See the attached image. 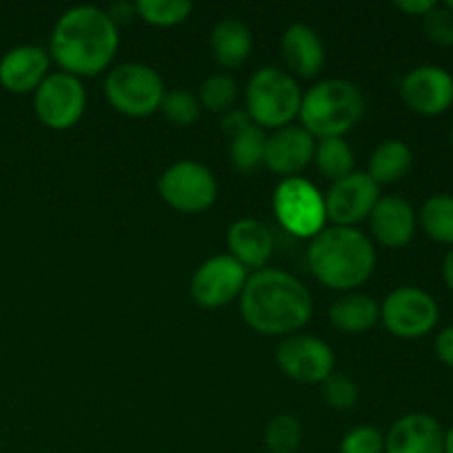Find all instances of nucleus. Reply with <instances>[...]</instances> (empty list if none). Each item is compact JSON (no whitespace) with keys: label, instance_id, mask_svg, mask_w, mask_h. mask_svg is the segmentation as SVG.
Instances as JSON below:
<instances>
[{"label":"nucleus","instance_id":"obj_7","mask_svg":"<svg viewBox=\"0 0 453 453\" xmlns=\"http://www.w3.org/2000/svg\"><path fill=\"white\" fill-rule=\"evenodd\" d=\"M273 211L279 224L290 234L314 239L326 228V199L312 181L303 177H286L273 195Z\"/></svg>","mask_w":453,"mask_h":453},{"label":"nucleus","instance_id":"obj_25","mask_svg":"<svg viewBox=\"0 0 453 453\" xmlns=\"http://www.w3.org/2000/svg\"><path fill=\"white\" fill-rule=\"evenodd\" d=\"M314 164L319 173L327 180H343L345 175L354 173V150L345 142V137H326L314 146Z\"/></svg>","mask_w":453,"mask_h":453},{"label":"nucleus","instance_id":"obj_35","mask_svg":"<svg viewBox=\"0 0 453 453\" xmlns=\"http://www.w3.org/2000/svg\"><path fill=\"white\" fill-rule=\"evenodd\" d=\"M250 124L255 122H252L250 115H248L246 111L230 109L228 113H224V118H221V131H224L228 137H233L237 135L239 131H243L246 127H250Z\"/></svg>","mask_w":453,"mask_h":453},{"label":"nucleus","instance_id":"obj_12","mask_svg":"<svg viewBox=\"0 0 453 453\" xmlns=\"http://www.w3.org/2000/svg\"><path fill=\"white\" fill-rule=\"evenodd\" d=\"M248 270L230 255H215L203 261L190 279V295L208 310L224 308L242 296Z\"/></svg>","mask_w":453,"mask_h":453},{"label":"nucleus","instance_id":"obj_40","mask_svg":"<svg viewBox=\"0 0 453 453\" xmlns=\"http://www.w3.org/2000/svg\"><path fill=\"white\" fill-rule=\"evenodd\" d=\"M449 146H451V153H453V124H451V131H449Z\"/></svg>","mask_w":453,"mask_h":453},{"label":"nucleus","instance_id":"obj_1","mask_svg":"<svg viewBox=\"0 0 453 453\" xmlns=\"http://www.w3.org/2000/svg\"><path fill=\"white\" fill-rule=\"evenodd\" d=\"M239 310L250 330L265 336H290L310 321L314 301L308 288L290 273L264 268L248 274Z\"/></svg>","mask_w":453,"mask_h":453},{"label":"nucleus","instance_id":"obj_14","mask_svg":"<svg viewBox=\"0 0 453 453\" xmlns=\"http://www.w3.org/2000/svg\"><path fill=\"white\" fill-rule=\"evenodd\" d=\"M401 97L414 113L436 118L453 106V75L445 66L420 65L401 80Z\"/></svg>","mask_w":453,"mask_h":453},{"label":"nucleus","instance_id":"obj_6","mask_svg":"<svg viewBox=\"0 0 453 453\" xmlns=\"http://www.w3.org/2000/svg\"><path fill=\"white\" fill-rule=\"evenodd\" d=\"M109 104L128 118H146L159 111L164 100V80L153 66L142 62H122L104 80Z\"/></svg>","mask_w":453,"mask_h":453},{"label":"nucleus","instance_id":"obj_23","mask_svg":"<svg viewBox=\"0 0 453 453\" xmlns=\"http://www.w3.org/2000/svg\"><path fill=\"white\" fill-rule=\"evenodd\" d=\"M414 164V153L403 140H388L374 149L370 157V171L367 175L379 186L396 184L405 180L407 173Z\"/></svg>","mask_w":453,"mask_h":453},{"label":"nucleus","instance_id":"obj_32","mask_svg":"<svg viewBox=\"0 0 453 453\" xmlns=\"http://www.w3.org/2000/svg\"><path fill=\"white\" fill-rule=\"evenodd\" d=\"M385 436L380 429L372 425H361V427L349 429L341 441L339 453H383Z\"/></svg>","mask_w":453,"mask_h":453},{"label":"nucleus","instance_id":"obj_30","mask_svg":"<svg viewBox=\"0 0 453 453\" xmlns=\"http://www.w3.org/2000/svg\"><path fill=\"white\" fill-rule=\"evenodd\" d=\"M159 111L168 122L177 124V127H193L202 115V104H199L197 96L186 88H173V91L164 93Z\"/></svg>","mask_w":453,"mask_h":453},{"label":"nucleus","instance_id":"obj_9","mask_svg":"<svg viewBox=\"0 0 453 453\" xmlns=\"http://www.w3.org/2000/svg\"><path fill=\"white\" fill-rule=\"evenodd\" d=\"M157 193L175 211L197 215L215 203L219 186L211 168L193 159H181L162 173Z\"/></svg>","mask_w":453,"mask_h":453},{"label":"nucleus","instance_id":"obj_17","mask_svg":"<svg viewBox=\"0 0 453 453\" xmlns=\"http://www.w3.org/2000/svg\"><path fill=\"white\" fill-rule=\"evenodd\" d=\"M383 453H445V427L429 414H405L389 427Z\"/></svg>","mask_w":453,"mask_h":453},{"label":"nucleus","instance_id":"obj_28","mask_svg":"<svg viewBox=\"0 0 453 453\" xmlns=\"http://www.w3.org/2000/svg\"><path fill=\"white\" fill-rule=\"evenodd\" d=\"M193 3L188 0H137L135 13L153 27L181 25L193 13Z\"/></svg>","mask_w":453,"mask_h":453},{"label":"nucleus","instance_id":"obj_37","mask_svg":"<svg viewBox=\"0 0 453 453\" xmlns=\"http://www.w3.org/2000/svg\"><path fill=\"white\" fill-rule=\"evenodd\" d=\"M109 18L115 22V25H128V22L133 20V18L137 16L135 13V3H119V4H113V7L109 9Z\"/></svg>","mask_w":453,"mask_h":453},{"label":"nucleus","instance_id":"obj_16","mask_svg":"<svg viewBox=\"0 0 453 453\" xmlns=\"http://www.w3.org/2000/svg\"><path fill=\"white\" fill-rule=\"evenodd\" d=\"M370 219V233L380 246L385 248H405L414 239L418 228V215L414 206L401 195H385L376 202L374 211L367 217Z\"/></svg>","mask_w":453,"mask_h":453},{"label":"nucleus","instance_id":"obj_24","mask_svg":"<svg viewBox=\"0 0 453 453\" xmlns=\"http://www.w3.org/2000/svg\"><path fill=\"white\" fill-rule=\"evenodd\" d=\"M416 215H418L420 228L429 239L453 248V195H432L425 199Z\"/></svg>","mask_w":453,"mask_h":453},{"label":"nucleus","instance_id":"obj_29","mask_svg":"<svg viewBox=\"0 0 453 453\" xmlns=\"http://www.w3.org/2000/svg\"><path fill=\"white\" fill-rule=\"evenodd\" d=\"M239 96L237 82L228 73H215L206 78L199 87V104L202 109L212 111V113H228L234 106Z\"/></svg>","mask_w":453,"mask_h":453},{"label":"nucleus","instance_id":"obj_2","mask_svg":"<svg viewBox=\"0 0 453 453\" xmlns=\"http://www.w3.org/2000/svg\"><path fill=\"white\" fill-rule=\"evenodd\" d=\"M118 49V25L104 9L88 4L62 13L49 38V58L75 78H93L109 69Z\"/></svg>","mask_w":453,"mask_h":453},{"label":"nucleus","instance_id":"obj_38","mask_svg":"<svg viewBox=\"0 0 453 453\" xmlns=\"http://www.w3.org/2000/svg\"><path fill=\"white\" fill-rule=\"evenodd\" d=\"M442 281L453 292V248L447 250L445 259H442Z\"/></svg>","mask_w":453,"mask_h":453},{"label":"nucleus","instance_id":"obj_27","mask_svg":"<svg viewBox=\"0 0 453 453\" xmlns=\"http://www.w3.org/2000/svg\"><path fill=\"white\" fill-rule=\"evenodd\" d=\"M264 441L268 453H296L303 441L301 420L292 414H279L270 418L264 429Z\"/></svg>","mask_w":453,"mask_h":453},{"label":"nucleus","instance_id":"obj_21","mask_svg":"<svg viewBox=\"0 0 453 453\" xmlns=\"http://www.w3.org/2000/svg\"><path fill=\"white\" fill-rule=\"evenodd\" d=\"M211 49L217 65L224 69H237L252 53L250 27L239 18H224L212 27Z\"/></svg>","mask_w":453,"mask_h":453},{"label":"nucleus","instance_id":"obj_39","mask_svg":"<svg viewBox=\"0 0 453 453\" xmlns=\"http://www.w3.org/2000/svg\"><path fill=\"white\" fill-rule=\"evenodd\" d=\"M445 453H453V425L445 432Z\"/></svg>","mask_w":453,"mask_h":453},{"label":"nucleus","instance_id":"obj_8","mask_svg":"<svg viewBox=\"0 0 453 453\" xmlns=\"http://www.w3.org/2000/svg\"><path fill=\"white\" fill-rule=\"evenodd\" d=\"M441 319V308L427 290L416 286H403L389 292L380 303V321L389 334L403 341H416L427 336Z\"/></svg>","mask_w":453,"mask_h":453},{"label":"nucleus","instance_id":"obj_18","mask_svg":"<svg viewBox=\"0 0 453 453\" xmlns=\"http://www.w3.org/2000/svg\"><path fill=\"white\" fill-rule=\"evenodd\" d=\"M47 75L49 53L38 44H18L0 58V87L9 93H34Z\"/></svg>","mask_w":453,"mask_h":453},{"label":"nucleus","instance_id":"obj_31","mask_svg":"<svg viewBox=\"0 0 453 453\" xmlns=\"http://www.w3.org/2000/svg\"><path fill=\"white\" fill-rule=\"evenodd\" d=\"M321 385H323V398H326V403L339 411L352 410V407H357L358 398H361L358 385L354 383L349 376L339 374V372H332Z\"/></svg>","mask_w":453,"mask_h":453},{"label":"nucleus","instance_id":"obj_13","mask_svg":"<svg viewBox=\"0 0 453 453\" xmlns=\"http://www.w3.org/2000/svg\"><path fill=\"white\" fill-rule=\"evenodd\" d=\"M323 199H326V215L332 224L354 228L372 215L376 202L380 199V186L367 173L354 171L343 180L332 181Z\"/></svg>","mask_w":453,"mask_h":453},{"label":"nucleus","instance_id":"obj_34","mask_svg":"<svg viewBox=\"0 0 453 453\" xmlns=\"http://www.w3.org/2000/svg\"><path fill=\"white\" fill-rule=\"evenodd\" d=\"M434 352H436L438 361H441L442 365L451 367L453 370V326L438 332L436 341H434Z\"/></svg>","mask_w":453,"mask_h":453},{"label":"nucleus","instance_id":"obj_20","mask_svg":"<svg viewBox=\"0 0 453 453\" xmlns=\"http://www.w3.org/2000/svg\"><path fill=\"white\" fill-rule=\"evenodd\" d=\"M230 257L250 270H264L273 259L274 237L259 219H239L228 230Z\"/></svg>","mask_w":453,"mask_h":453},{"label":"nucleus","instance_id":"obj_36","mask_svg":"<svg viewBox=\"0 0 453 453\" xmlns=\"http://www.w3.org/2000/svg\"><path fill=\"white\" fill-rule=\"evenodd\" d=\"M436 4L438 3H434V0H396L394 7H396L398 12L407 13V16L425 18L434 7H436Z\"/></svg>","mask_w":453,"mask_h":453},{"label":"nucleus","instance_id":"obj_26","mask_svg":"<svg viewBox=\"0 0 453 453\" xmlns=\"http://www.w3.org/2000/svg\"><path fill=\"white\" fill-rule=\"evenodd\" d=\"M265 133L264 128L250 124L237 135L230 137V159L233 166L239 173H252L257 166L264 164V150H265Z\"/></svg>","mask_w":453,"mask_h":453},{"label":"nucleus","instance_id":"obj_19","mask_svg":"<svg viewBox=\"0 0 453 453\" xmlns=\"http://www.w3.org/2000/svg\"><path fill=\"white\" fill-rule=\"evenodd\" d=\"M281 56L295 78H314L326 65V47L317 31L308 25H290L281 35Z\"/></svg>","mask_w":453,"mask_h":453},{"label":"nucleus","instance_id":"obj_22","mask_svg":"<svg viewBox=\"0 0 453 453\" xmlns=\"http://www.w3.org/2000/svg\"><path fill=\"white\" fill-rule=\"evenodd\" d=\"M330 323L343 334H363L372 330L380 321V305L370 295H349L339 296L327 310Z\"/></svg>","mask_w":453,"mask_h":453},{"label":"nucleus","instance_id":"obj_33","mask_svg":"<svg viewBox=\"0 0 453 453\" xmlns=\"http://www.w3.org/2000/svg\"><path fill=\"white\" fill-rule=\"evenodd\" d=\"M423 20V34L438 47H453V13L445 4H436Z\"/></svg>","mask_w":453,"mask_h":453},{"label":"nucleus","instance_id":"obj_11","mask_svg":"<svg viewBox=\"0 0 453 453\" xmlns=\"http://www.w3.org/2000/svg\"><path fill=\"white\" fill-rule=\"evenodd\" d=\"M277 365L288 379L296 383H323L334 372V352L323 339L312 334L283 336L277 345Z\"/></svg>","mask_w":453,"mask_h":453},{"label":"nucleus","instance_id":"obj_4","mask_svg":"<svg viewBox=\"0 0 453 453\" xmlns=\"http://www.w3.org/2000/svg\"><path fill=\"white\" fill-rule=\"evenodd\" d=\"M365 113L363 91L349 80H321L301 97V127L317 140L343 137Z\"/></svg>","mask_w":453,"mask_h":453},{"label":"nucleus","instance_id":"obj_41","mask_svg":"<svg viewBox=\"0 0 453 453\" xmlns=\"http://www.w3.org/2000/svg\"><path fill=\"white\" fill-rule=\"evenodd\" d=\"M445 7H447V9H449V12L453 13V0H447V3H445Z\"/></svg>","mask_w":453,"mask_h":453},{"label":"nucleus","instance_id":"obj_15","mask_svg":"<svg viewBox=\"0 0 453 453\" xmlns=\"http://www.w3.org/2000/svg\"><path fill=\"white\" fill-rule=\"evenodd\" d=\"M314 146H317V142L303 127L290 124V127L277 128L265 140V168L281 175L283 180L286 177H296V173H301L312 162Z\"/></svg>","mask_w":453,"mask_h":453},{"label":"nucleus","instance_id":"obj_3","mask_svg":"<svg viewBox=\"0 0 453 453\" xmlns=\"http://www.w3.org/2000/svg\"><path fill=\"white\" fill-rule=\"evenodd\" d=\"M308 265L319 283L332 290L349 292L374 274L376 248L361 230L330 226L310 242Z\"/></svg>","mask_w":453,"mask_h":453},{"label":"nucleus","instance_id":"obj_10","mask_svg":"<svg viewBox=\"0 0 453 453\" xmlns=\"http://www.w3.org/2000/svg\"><path fill=\"white\" fill-rule=\"evenodd\" d=\"M35 118L51 131H66L82 119L87 111V88L75 75L56 71L34 91Z\"/></svg>","mask_w":453,"mask_h":453},{"label":"nucleus","instance_id":"obj_5","mask_svg":"<svg viewBox=\"0 0 453 453\" xmlns=\"http://www.w3.org/2000/svg\"><path fill=\"white\" fill-rule=\"evenodd\" d=\"M301 88L296 78L279 66H261L246 87V113L261 128L290 127L299 118Z\"/></svg>","mask_w":453,"mask_h":453}]
</instances>
